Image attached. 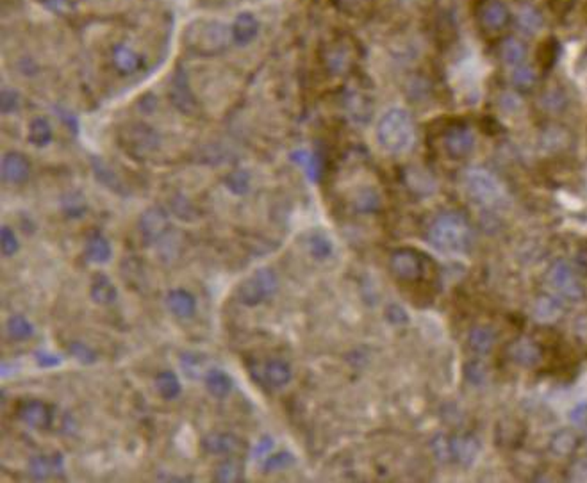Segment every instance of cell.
<instances>
[{
  "label": "cell",
  "instance_id": "cell-1",
  "mask_svg": "<svg viewBox=\"0 0 587 483\" xmlns=\"http://www.w3.org/2000/svg\"><path fill=\"white\" fill-rule=\"evenodd\" d=\"M416 125L411 114L402 107H393L377 124V143L387 153H407L414 146Z\"/></svg>",
  "mask_w": 587,
  "mask_h": 483
},
{
  "label": "cell",
  "instance_id": "cell-2",
  "mask_svg": "<svg viewBox=\"0 0 587 483\" xmlns=\"http://www.w3.org/2000/svg\"><path fill=\"white\" fill-rule=\"evenodd\" d=\"M230 40V29L218 20H195L184 34L186 47L198 55L220 54L229 47Z\"/></svg>",
  "mask_w": 587,
  "mask_h": 483
},
{
  "label": "cell",
  "instance_id": "cell-3",
  "mask_svg": "<svg viewBox=\"0 0 587 483\" xmlns=\"http://www.w3.org/2000/svg\"><path fill=\"white\" fill-rule=\"evenodd\" d=\"M431 243L445 254H463L471 241V230L466 219L456 212L441 215L429 230Z\"/></svg>",
  "mask_w": 587,
  "mask_h": 483
},
{
  "label": "cell",
  "instance_id": "cell-4",
  "mask_svg": "<svg viewBox=\"0 0 587 483\" xmlns=\"http://www.w3.org/2000/svg\"><path fill=\"white\" fill-rule=\"evenodd\" d=\"M463 180L471 200L484 209H500L507 202V192L502 182L484 168H470Z\"/></svg>",
  "mask_w": 587,
  "mask_h": 483
},
{
  "label": "cell",
  "instance_id": "cell-5",
  "mask_svg": "<svg viewBox=\"0 0 587 483\" xmlns=\"http://www.w3.org/2000/svg\"><path fill=\"white\" fill-rule=\"evenodd\" d=\"M118 139H120V145L124 146L125 152L134 159H145L159 146L157 132L150 125L141 124V121H134V124L122 127Z\"/></svg>",
  "mask_w": 587,
  "mask_h": 483
},
{
  "label": "cell",
  "instance_id": "cell-6",
  "mask_svg": "<svg viewBox=\"0 0 587 483\" xmlns=\"http://www.w3.org/2000/svg\"><path fill=\"white\" fill-rule=\"evenodd\" d=\"M277 289V276L270 269H257L237 287V300L247 307H256L270 298Z\"/></svg>",
  "mask_w": 587,
  "mask_h": 483
},
{
  "label": "cell",
  "instance_id": "cell-7",
  "mask_svg": "<svg viewBox=\"0 0 587 483\" xmlns=\"http://www.w3.org/2000/svg\"><path fill=\"white\" fill-rule=\"evenodd\" d=\"M546 283L555 295L571 300V302H580L586 296L578 276L566 261H557L550 266L546 273Z\"/></svg>",
  "mask_w": 587,
  "mask_h": 483
},
{
  "label": "cell",
  "instance_id": "cell-8",
  "mask_svg": "<svg viewBox=\"0 0 587 483\" xmlns=\"http://www.w3.org/2000/svg\"><path fill=\"white\" fill-rule=\"evenodd\" d=\"M425 264H427V261L411 248L394 250L389 259V269L398 282H416V280H419L427 271Z\"/></svg>",
  "mask_w": 587,
  "mask_h": 483
},
{
  "label": "cell",
  "instance_id": "cell-9",
  "mask_svg": "<svg viewBox=\"0 0 587 483\" xmlns=\"http://www.w3.org/2000/svg\"><path fill=\"white\" fill-rule=\"evenodd\" d=\"M138 229L146 244L159 243L170 232V218L161 207H150L139 216Z\"/></svg>",
  "mask_w": 587,
  "mask_h": 483
},
{
  "label": "cell",
  "instance_id": "cell-10",
  "mask_svg": "<svg viewBox=\"0 0 587 483\" xmlns=\"http://www.w3.org/2000/svg\"><path fill=\"white\" fill-rule=\"evenodd\" d=\"M16 416L27 426L36 430H45L52 423V412L47 403L40 400H22L16 407Z\"/></svg>",
  "mask_w": 587,
  "mask_h": 483
},
{
  "label": "cell",
  "instance_id": "cell-11",
  "mask_svg": "<svg viewBox=\"0 0 587 483\" xmlns=\"http://www.w3.org/2000/svg\"><path fill=\"white\" fill-rule=\"evenodd\" d=\"M170 99L172 104L184 114H195L198 111V102L195 99L193 91H191L188 77L183 70L176 73L172 80V87H170Z\"/></svg>",
  "mask_w": 587,
  "mask_h": 483
},
{
  "label": "cell",
  "instance_id": "cell-12",
  "mask_svg": "<svg viewBox=\"0 0 587 483\" xmlns=\"http://www.w3.org/2000/svg\"><path fill=\"white\" fill-rule=\"evenodd\" d=\"M475 134L468 127H453L445 136V150L448 156L461 159L473 152Z\"/></svg>",
  "mask_w": 587,
  "mask_h": 483
},
{
  "label": "cell",
  "instance_id": "cell-13",
  "mask_svg": "<svg viewBox=\"0 0 587 483\" xmlns=\"http://www.w3.org/2000/svg\"><path fill=\"white\" fill-rule=\"evenodd\" d=\"M31 163L23 153L8 152L2 159V178L11 184H22L29 178Z\"/></svg>",
  "mask_w": 587,
  "mask_h": 483
},
{
  "label": "cell",
  "instance_id": "cell-14",
  "mask_svg": "<svg viewBox=\"0 0 587 483\" xmlns=\"http://www.w3.org/2000/svg\"><path fill=\"white\" fill-rule=\"evenodd\" d=\"M202 447L211 455H236L243 451V443L230 433H209L202 440Z\"/></svg>",
  "mask_w": 587,
  "mask_h": 483
},
{
  "label": "cell",
  "instance_id": "cell-15",
  "mask_svg": "<svg viewBox=\"0 0 587 483\" xmlns=\"http://www.w3.org/2000/svg\"><path fill=\"white\" fill-rule=\"evenodd\" d=\"M230 33H232L234 43L241 47L252 43L259 34V20L252 13H239L230 26Z\"/></svg>",
  "mask_w": 587,
  "mask_h": 483
},
{
  "label": "cell",
  "instance_id": "cell-16",
  "mask_svg": "<svg viewBox=\"0 0 587 483\" xmlns=\"http://www.w3.org/2000/svg\"><path fill=\"white\" fill-rule=\"evenodd\" d=\"M509 353H511V359L523 367H536L541 362L539 346L527 337H522L512 342Z\"/></svg>",
  "mask_w": 587,
  "mask_h": 483
},
{
  "label": "cell",
  "instance_id": "cell-17",
  "mask_svg": "<svg viewBox=\"0 0 587 483\" xmlns=\"http://www.w3.org/2000/svg\"><path fill=\"white\" fill-rule=\"evenodd\" d=\"M90 296L99 305H111L117 300L118 291L109 276L104 273H95L92 278V287H90Z\"/></svg>",
  "mask_w": 587,
  "mask_h": 483
},
{
  "label": "cell",
  "instance_id": "cell-18",
  "mask_svg": "<svg viewBox=\"0 0 587 483\" xmlns=\"http://www.w3.org/2000/svg\"><path fill=\"white\" fill-rule=\"evenodd\" d=\"M166 305L170 313L177 318H191L197 310V302L191 293L184 291V289H173L168 293Z\"/></svg>",
  "mask_w": 587,
  "mask_h": 483
},
{
  "label": "cell",
  "instance_id": "cell-19",
  "mask_svg": "<svg viewBox=\"0 0 587 483\" xmlns=\"http://www.w3.org/2000/svg\"><path fill=\"white\" fill-rule=\"evenodd\" d=\"M113 65L122 75H129L141 68L143 59L134 48L127 47V45H117L113 50Z\"/></svg>",
  "mask_w": 587,
  "mask_h": 483
},
{
  "label": "cell",
  "instance_id": "cell-20",
  "mask_svg": "<svg viewBox=\"0 0 587 483\" xmlns=\"http://www.w3.org/2000/svg\"><path fill=\"white\" fill-rule=\"evenodd\" d=\"M111 255H113V250H111V244L106 236L100 232L90 234L88 241H86V259L93 264H104L109 261Z\"/></svg>",
  "mask_w": 587,
  "mask_h": 483
},
{
  "label": "cell",
  "instance_id": "cell-21",
  "mask_svg": "<svg viewBox=\"0 0 587 483\" xmlns=\"http://www.w3.org/2000/svg\"><path fill=\"white\" fill-rule=\"evenodd\" d=\"M480 18L482 23H484L488 29L496 31L507 23L509 9L507 6L503 4V2H500V0H491V2H488V4L482 8Z\"/></svg>",
  "mask_w": 587,
  "mask_h": 483
},
{
  "label": "cell",
  "instance_id": "cell-22",
  "mask_svg": "<svg viewBox=\"0 0 587 483\" xmlns=\"http://www.w3.org/2000/svg\"><path fill=\"white\" fill-rule=\"evenodd\" d=\"M264 378L271 387H284L291 381V367L281 359L268 360L264 366Z\"/></svg>",
  "mask_w": 587,
  "mask_h": 483
},
{
  "label": "cell",
  "instance_id": "cell-23",
  "mask_svg": "<svg viewBox=\"0 0 587 483\" xmlns=\"http://www.w3.org/2000/svg\"><path fill=\"white\" fill-rule=\"evenodd\" d=\"M502 59L503 63L511 68H516V66L525 65L527 59V47L523 41H519L518 38H507V40L502 43Z\"/></svg>",
  "mask_w": 587,
  "mask_h": 483
},
{
  "label": "cell",
  "instance_id": "cell-24",
  "mask_svg": "<svg viewBox=\"0 0 587 483\" xmlns=\"http://www.w3.org/2000/svg\"><path fill=\"white\" fill-rule=\"evenodd\" d=\"M61 462H63L61 455H54V457H45V455H40V457H34L29 464L31 474H33L36 479L48 478V476L59 471Z\"/></svg>",
  "mask_w": 587,
  "mask_h": 483
},
{
  "label": "cell",
  "instance_id": "cell-25",
  "mask_svg": "<svg viewBox=\"0 0 587 483\" xmlns=\"http://www.w3.org/2000/svg\"><path fill=\"white\" fill-rule=\"evenodd\" d=\"M518 26L522 27L523 33L537 34L544 27V18L534 6L527 4L522 6L518 11Z\"/></svg>",
  "mask_w": 587,
  "mask_h": 483
},
{
  "label": "cell",
  "instance_id": "cell-26",
  "mask_svg": "<svg viewBox=\"0 0 587 483\" xmlns=\"http://www.w3.org/2000/svg\"><path fill=\"white\" fill-rule=\"evenodd\" d=\"M205 387L215 398H225L232 391V380L225 371L212 369L205 376Z\"/></svg>",
  "mask_w": 587,
  "mask_h": 483
},
{
  "label": "cell",
  "instance_id": "cell-27",
  "mask_svg": "<svg viewBox=\"0 0 587 483\" xmlns=\"http://www.w3.org/2000/svg\"><path fill=\"white\" fill-rule=\"evenodd\" d=\"M562 314V307L561 303L555 298H548V296H543L536 302L534 305V318L541 323H554L555 320H559Z\"/></svg>",
  "mask_w": 587,
  "mask_h": 483
},
{
  "label": "cell",
  "instance_id": "cell-28",
  "mask_svg": "<svg viewBox=\"0 0 587 483\" xmlns=\"http://www.w3.org/2000/svg\"><path fill=\"white\" fill-rule=\"evenodd\" d=\"M157 391L164 400H176L181 394V381L173 371H163L156 378Z\"/></svg>",
  "mask_w": 587,
  "mask_h": 483
},
{
  "label": "cell",
  "instance_id": "cell-29",
  "mask_svg": "<svg viewBox=\"0 0 587 483\" xmlns=\"http://www.w3.org/2000/svg\"><path fill=\"white\" fill-rule=\"evenodd\" d=\"M29 141L41 148L52 141V127L45 118H34L29 124Z\"/></svg>",
  "mask_w": 587,
  "mask_h": 483
},
{
  "label": "cell",
  "instance_id": "cell-30",
  "mask_svg": "<svg viewBox=\"0 0 587 483\" xmlns=\"http://www.w3.org/2000/svg\"><path fill=\"white\" fill-rule=\"evenodd\" d=\"M243 478H244L243 464H241L237 458H229V460H225L215 472L216 482L230 483V482H241Z\"/></svg>",
  "mask_w": 587,
  "mask_h": 483
},
{
  "label": "cell",
  "instance_id": "cell-31",
  "mask_svg": "<svg viewBox=\"0 0 587 483\" xmlns=\"http://www.w3.org/2000/svg\"><path fill=\"white\" fill-rule=\"evenodd\" d=\"M576 444H578V439L571 430H561L551 439V451L561 457H568L576 450Z\"/></svg>",
  "mask_w": 587,
  "mask_h": 483
},
{
  "label": "cell",
  "instance_id": "cell-32",
  "mask_svg": "<svg viewBox=\"0 0 587 483\" xmlns=\"http://www.w3.org/2000/svg\"><path fill=\"white\" fill-rule=\"evenodd\" d=\"M495 339H496V335L491 328L478 327L471 330L470 346L475 349V352L488 353V352H491L492 344H495Z\"/></svg>",
  "mask_w": 587,
  "mask_h": 483
},
{
  "label": "cell",
  "instance_id": "cell-33",
  "mask_svg": "<svg viewBox=\"0 0 587 483\" xmlns=\"http://www.w3.org/2000/svg\"><path fill=\"white\" fill-rule=\"evenodd\" d=\"M8 334L15 341H23L34 334V328L23 316H13L8 321Z\"/></svg>",
  "mask_w": 587,
  "mask_h": 483
},
{
  "label": "cell",
  "instance_id": "cell-34",
  "mask_svg": "<svg viewBox=\"0 0 587 483\" xmlns=\"http://www.w3.org/2000/svg\"><path fill=\"white\" fill-rule=\"evenodd\" d=\"M93 171H95L97 178H99L100 182H104L107 188H111L113 191H122V184L120 180H118V177L102 163V161L93 159Z\"/></svg>",
  "mask_w": 587,
  "mask_h": 483
},
{
  "label": "cell",
  "instance_id": "cell-35",
  "mask_svg": "<svg viewBox=\"0 0 587 483\" xmlns=\"http://www.w3.org/2000/svg\"><path fill=\"white\" fill-rule=\"evenodd\" d=\"M511 79H512V82H515L518 87H530V86H534V84H536L537 73H536V70L532 68V66L522 65V66H516V68H512Z\"/></svg>",
  "mask_w": 587,
  "mask_h": 483
},
{
  "label": "cell",
  "instance_id": "cell-36",
  "mask_svg": "<svg viewBox=\"0 0 587 483\" xmlns=\"http://www.w3.org/2000/svg\"><path fill=\"white\" fill-rule=\"evenodd\" d=\"M227 188L234 192V195H244L250 188V175L243 170L232 171L227 177Z\"/></svg>",
  "mask_w": 587,
  "mask_h": 483
},
{
  "label": "cell",
  "instance_id": "cell-37",
  "mask_svg": "<svg viewBox=\"0 0 587 483\" xmlns=\"http://www.w3.org/2000/svg\"><path fill=\"white\" fill-rule=\"evenodd\" d=\"M379 195H377L373 189H362L357 195V198H355V209L361 212L375 211V209L379 207Z\"/></svg>",
  "mask_w": 587,
  "mask_h": 483
},
{
  "label": "cell",
  "instance_id": "cell-38",
  "mask_svg": "<svg viewBox=\"0 0 587 483\" xmlns=\"http://www.w3.org/2000/svg\"><path fill=\"white\" fill-rule=\"evenodd\" d=\"M293 161H296L300 166H303V170H306V173L309 175L311 178L318 177V159L313 156V153L306 152V150H302V152H295L293 153Z\"/></svg>",
  "mask_w": 587,
  "mask_h": 483
},
{
  "label": "cell",
  "instance_id": "cell-39",
  "mask_svg": "<svg viewBox=\"0 0 587 483\" xmlns=\"http://www.w3.org/2000/svg\"><path fill=\"white\" fill-rule=\"evenodd\" d=\"M309 248H311V254H313L316 259H327L328 255L332 254L330 241H328L327 237L320 236V234L313 236V239H311V243H309Z\"/></svg>",
  "mask_w": 587,
  "mask_h": 483
},
{
  "label": "cell",
  "instance_id": "cell-40",
  "mask_svg": "<svg viewBox=\"0 0 587 483\" xmlns=\"http://www.w3.org/2000/svg\"><path fill=\"white\" fill-rule=\"evenodd\" d=\"M0 241H2V254L6 257H11L13 254H16V250H18V239H16V236L9 227H2Z\"/></svg>",
  "mask_w": 587,
  "mask_h": 483
},
{
  "label": "cell",
  "instance_id": "cell-41",
  "mask_svg": "<svg viewBox=\"0 0 587 483\" xmlns=\"http://www.w3.org/2000/svg\"><path fill=\"white\" fill-rule=\"evenodd\" d=\"M70 353H72L75 359H79L82 364H92L97 360L95 353H93L88 346L82 344V342H73V344L70 346Z\"/></svg>",
  "mask_w": 587,
  "mask_h": 483
},
{
  "label": "cell",
  "instance_id": "cell-42",
  "mask_svg": "<svg viewBox=\"0 0 587 483\" xmlns=\"http://www.w3.org/2000/svg\"><path fill=\"white\" fill-rule=\"evenodd\" d=\"M0 109L4 114H11L13 111L18 109V94L11 89L2 91V99H0Z\"/></svg>",
  "mask_w": 587,
  "mask_h": 483
},
{
  "label": "cell",
  "instance_id": "cell-43",
  "mask_svg": "<svg viewBox=\"0 0 587 483\" xmlns=\"http://www.w3.org/2000/svg\"><path fill=\"white\" fill-rule=\"evenodd\" d=\"M453 450H456V453L459 455L461 458H470V460H473L475 455H477V446H475L473 440H470V439L457 440Z\"/></svg>",
  "mask_w": 587,
  "mask_h": 483
},
{
  "label": "cell",
  "instance_id": "cell-44",
  "mask_svg": "<svg viewBox=\"0 0 587 483\" xmlns=\"http://www.w3.org/2000/svg\"><path fill=\"white\" fill-rule=\"evenodd\" d=\"M77 195H70V198L65 200V211L68 212L70 216H82V212L86 211V204H84V198L79 197L75 198Z\"/></svg>",
  "mask_w": 587,
  "mask_h": 483
},
{
  "label": "cell",
  "instance_id": "cell-45",
  "mask_svg": "<svg viewBox=\"0 0 587 483\" xmlns=\"http://www.w3.org/2000/svg\"><path fill=\"white\" fill-rule=\"evenodd\" d=\"M289 462H293L291 455H289V453H279V455H275V457H270V460L266 462V465H264V467H266L268 471H271V469H274V471H277V469L286 467Z\"/></svg>",
  "mask_w": 587,
  "mask_h": 483
},
{
  "label": "cell",
  "instance_id": "cell-46",
  "mask_svg": "<svg viewBox=\"0 0 587 483\" xmlns=\"http://www.w3.org/2000/svg\"><path fill=\"white\" fill-rule=\"evenodd\" d=\"M502 106L507 107V109H519L522 107V100H519L518 94L505 93L502 97Z\"/></svg>",
  "mask_w": 587,
  "mask_h": 483
},
{
  "label": "cell",
  "instance_id": "cell-47",
  "mask_svg": "<svg viewBox=\"0 0 587 483\" xmlns=\"http://www.w3.org/2000/svg\"><path fill=\"white\" fill-rule=\"evenodd\" d=\"M36 360L41 367H52V366H58V364L61 362L59 357L50 355V353H38Z\"/></svg>",
  "mask_w": 587,
  "mask_h": 483
},
{
  "label": "cell",
  "instance_id": "cell-48",
  "mask_svg": "<svg viewBox=\"0 0 587 483\" xmlns=\"http://www.w3.org/2000/svg\"><path fill=\"white\" fill-rule=\"evenodd\" d=\"M274 446V444L270 443V440H263V443H259V446H257V455H261V457H263L264 453H266L268 450H270V447Z\"/></svg>",
  "mask_w": 587,
  "mask_h": 483
}]
</instances>
